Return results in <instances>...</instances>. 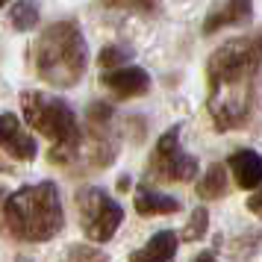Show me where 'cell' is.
<instances>
[{"instance_id": "6da1fadb", "label": "cell", "mask_w": 262, "mask_h": 262, "mask_svg": "<svg viewBox=\"0 0 262 262\" xmlns=\"http://www.w3.org/2000/svg\"><path fill=\"white\" fill-rule=\"evenodd\" d=\"M259 65L262 36L230 38L212 53L206 77H209V115L218 130L238 127L250 115Z\"/></svg>"}, {"instance_id": "7a4b0ae2", "label": "cell", "mask_w": 262, "mask_h": 262, "mask_svg": "<svg viewBox=\"0 0 262 262\" xmlns=\"http://www.w3.org/2000/svg\"><path fill=\"white\" fill-rule=\"evenodd\" d=\"M62 201L53 183L24 186L3 203V224L21 242H48L62 230Z\"/></svg>"}, {"instance_id": "3957f363", "label": "cell", "mask_w": 262, "mask_h": 262, "mask_svg": "<svg viewBox=\"0 0 262 262\" xmlns=\"http://www.w3.org/2000/svg\"><path fill=\"white\" fill-rule=\"evenodd\" d=\"M36 71L45 83L56 89H71L83 80L89 65V50L80 27L74 21H56L38 36L33 48Z\"/></svg>"}, {"instance_id": "277c9868", "label": "cell", "mask_w": 262, "mask_h": 262, "mask_svg": "<svg viewBox=\"0 0 262 262\" xmlns=\"http://www.w3.org/2000/svg\"><path fill=\"white\" fill-rule=\"evenodd\" d=\"M21 106H24L27 124L56 144L53 159H71L74 150L80 147V139H83L74 109L65 100H59V97H48L41 92H24L21 95Z\"/></svg>"}, {"instance_id": "5b68a950", "label": "cell", "mask_w": 262, "mask_h": 262, "mask_svg": "<svg viewBox=\"0 0 262 262\" xmlns=\"http://www.w3.org/2000/svg\"><path fill=\"white\" fill-rule=\"evenodd\" d=\"M77 209H80V224L92 242L112 238L124 221L121 203H115L103 189H83L77 194Z\"/></svg>"}, {"instance_id": "8992f818", "label": "cell", "mask_w": 262, "mask_h": 262, "mask_svg": "<svg viewBox=\"0 0 262 262\" xmlns=\"http://www.w3.org/2000/svg\"><path fill=\"white\" fill-rule=\"evenodd\" d=\"M198 174V159L180 150V127H171L156 142L154 159H150V177L165 183H189Z\"/></svg>"}, {"instance_id": "52a82bcc", "label": "cell", "mask_w": 262, "mask_h": 262, "mask_svg": "<svg viewBox=\"0 0 262 262\" xmlns=\"http://www.w3.org/2000/svg\"><path fill=\"white\" fill-rule=\"evenodd\" d=\"M0 147L9 156H15V159H24V162L36 159V154H38L36 139L24 130V124L12 112H3L0 115Z\"/></svg>"}, {"instance_id": "ba28073f", "label": "cell", "mask_w": 262, "mask_h": 262, "mask_svg": "<svg viewBox=\"0 0 262 262\" xmlns=\"http://www.w3.org/2000/svg\"><path fill=\"white\" fill-rule=\"evenodd\" d=\"M103 85L118 97H139L150 89V77H147L144 68H124V65H118V68H109L103 74Z\"/></svg>"}, {"instance_id": "9c48e42d", "label": "cell", "mask_w": 262, "mask_h": 262, "mask_svg": "<svg viewBox=\"0 0 262 262\" xmlns=\"http://www.w3.org/2000/svg\"><path fill=\"white\" fill-rule=\"evenodd\" d=\"M250 18H253V0H227L224 6H218L206 18L203 36H212L215 30H221V27H242V24H248Z\"/></svg>"}, {"instance_id": "30bf717a", "label": "cell", "mask_w": 262, "mask_h": 262, "mask_svg": "<svg viewBox=\"0 0 262 262\" xmlns=\"http://www.w3.org/2000/svg\"><path fill=\"white\" fill-rule=\"evenodd\" d=\"M227 165L242 189H256L262 183V156L256 150H236L227 159Z\"/></svg>"}, {"instance_id": "8fae6325", "label": "cell", "mask_w": 262, "mask_h": 262, "mask_svg": "<svg viewBox=\"0 0 262 262\" xmlns=\"http://www.w3.org/2000/svg\"><path fill=\"white\" fill-rule=\"evenodd\" d=\"M177 233H171V230H162V233H156L142 250H136L133 253V259L136 262H168L177 256Z\"/></svg>"}, {"instance_id": "7c38bea8", "label": "cell", "mask_w": 262, "mask_h": 262, "mask_svg": "<svg viewBox=\"0 0 262 262\" xmlns=\"http://www.w3.org/2000/svg\"><path fill=\"white\" fill-rule=\"evenodd\" d=\"M133 203H136L139 215H171L180 209V201L168 198V194H159V191H150V189H139Z\"/></svg>"}, {"instance_id": "4fadbf2b", "label": "cell", "mask_w": 262, "mask_h": 262, "mask_svg": "<svg viewBox=\"0 0 262 262\" xmlns=\"http://www.w3.org/2000/svg\"><path fill=\"white\" fill-rule=\"evenodd\" d=\"M224 191H227V168L212 162V165L206 168L203 180L198 183V194L206 198V201H212V198H221Z\"/></svg>"}, {"instance_id": "5bb4252c", "label": "cell", "mask_w": 262, "mask_h": 262, "mask_svg": "<svg viewBox=\"0 0 262 262\" xmlns=\"http://www.w3.org/2000/svg\"><path fill=\"white\" fill-rule=\"evenodd\" d=\"M12 24L15 30H33L38 24V6L36 0H18L12 6Z\"/></svg>"}, {"instance_id": "9a60e30c", "label": "cell", "mask_w": 262, "mask_h": 262, "mask_svg": "<svg viewBox=\"0 0 262 262\" xmlns=\"http://www.w3.org/2000/svg\"><path fill=\"white\" fill-rule=\"evenodd\" d=\"M206 227H209V212L201 206V209L191 212V221L186 224V230H183V238H186V242H201V238L206 236Z\"/></svg>"}, {"instance_id": "2e32d148", "label": "cell", "mask_w": 262, "mask_h": 262, "mask_svg": "<svg viewBox=\"0 0 262 262\" xmlns=\"http://www.w3.org/2000/svg\"><path fill=\"white\" fill-rule=\"evenodd\" d=\"M106 9H136V12H154L159 0H100Z\"/></svg>"}, {"instance_id": "e0dca14e", "label": "cell", "mask_w": 262, "mask_h": 262, "mask_svg": "<svg viewBox=\"0 0 262 262\" xmlns=\"http://www.w3.org/2000/svg\"><path fill=\"white\" fill-rule=\"evenodd\" d=\"M130 59V50H124V48H103L100 50V65L103 68H118V65H124V62Z\"/></svg>"}, {"instance_id": "ac0fdd59", "label": "cell", "mask_w": 262, "mask_h": 262, "mask_svg": "<svg viewBox=\"0 0 262 262\" xmlns=\"http://www.w3.org/2000/svg\"><path fill=\"white\" fill-rule=\"evenodd\" d=\"M109 118H112V106H109V103H92V106H89V124H95L97 130L106 127Z\"/></svg>"}, {"instance_id": "d6986e66", "label": "cell", "mask_w": 262, "mask_h": 262, "mask_svg": "<svg viewBox=\"0 0 262 262\" xmlns=\"http://www.w3.org/2000/svg\"><path fill=\"white\" fill-rule=\"evenodd\" d=\"M68 259H106V253L97 248H85V245H77V248L68 250Z\"/></svg>"}, {"instance_id": "ffe728a7", "label": "cell", "mask_w": 262, "mask_h": 262, "mask_svg": "<svg viewBox=\"0 0 262 262\" xmlns=\"http://www.w3.org/2000/svg\"><path fill=\"white\" fill-rule=\"evenodd\" d=\"M248 209H250L253 215H259V218H262V189L256 191V194H250V201H248Z\"/></svg>"}, {"instance_id": "44dd1931", "label": "cell", "mask_w": 262, "mask_h": 262, "mask_svg": "<svg viewBox=\"0 0 262 262\" xmlns=\"http://www.w3.org/2000/svg\"><path fill=\"white\" fill-rule=\"evenodd\" d=\"M3 3H9V0H0V6H3Z\"/></svg>"}]
</instances>
